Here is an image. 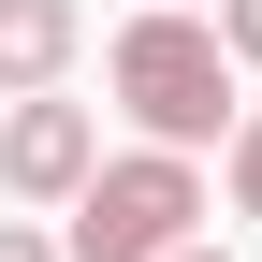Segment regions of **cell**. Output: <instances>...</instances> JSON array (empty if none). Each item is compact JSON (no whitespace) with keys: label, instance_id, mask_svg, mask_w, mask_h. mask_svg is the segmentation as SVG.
Returning <instances> with one entry per match:
<instances>
[{"label":"cell","instance_id":"8","mask_svg":"<svg viewBox=\"0 0 262 262\" xmlns=\"http://www.w3.org/2000/svg\"><path fill=\"white\" fill-rule=\"evenodd\" d=\"M160 262H233V248H204V233H189V248H160Z\"/></svg>","mask_w":262,"mask_h":262},{"label":"cell","instance_id":"2","mask_svg":"<svg viewBox=\"0 0 262 262\" xmlns=\"http://www.w3.org/2000/svg\"><path fill=\"white\" fill-rule=\"evenodd\" d=\"M58 219H73V233H58V262H160V248H189V219H204V160H189V146L88 160Z\"/></svg>","mask_w":262,"mask_h":262},{"label":"cell","instance_id":"7","mask_svg":"<svg viewBox=\"0 0 262 262\" xmlns=\"http://www.w3.org/2000/svg\"><path fill=\"white\" fill-rule=\"evenodd\" d=\"M0 262H58V233H29V219H0Z\"/></svg>","mask_w":262,"mask_h":262},{"label":"cell","instance_id":"5","mask_svg":"<svg viewBox=\"0 0 262 262\" xmlns=\"http://www.w3.org/2000/svg\"><path fill=\"white\" fill-rule=\"evenodd\" d=\"M219 175H233V219H262V102H233V131H219Z\"/></svg>","mask_w":262,"mask_h":262},{"label":"cell","instance_id":"1","mask_svg":"<svg viewBox=\"0 0 262 262\" xmlns=\"http://www.w3.org/2000/svg\"><path fill=\"white\" fill-rule=\"evenodd\" d=\"M102 88L146 146H219L233 131V44L204 29V0H131V29L102 44Z\"/></svg>","mask_w":262,"mask_h":262},{"label":"cell","instance_id":"4","mask_svg":"<svg viewBox=\"0 0 262 262\" xmlns=\"http://www.w3.org/2000/svg\"><path fill=\"white\" fill-rule=\"evenodd\" d=\"M88 58V15L73 0H0V102H15V88H58Z\"/></svg>","mask_w":262,"mask_h":262},{"label":"cell","instance_id":"3","mask_svg":"<svg viewBox=\"0 0 262 262\" xmlns=\"http://www.w3.org/2000/svg\"><path fill=\"white\" fill-rule=\"evenodd\" d=\"M102 160V131L88 102H58V88H15V117H0V189L15 204H73V175Z\"/></svg>","mask_w":262,"mask_h":262},{"label":"cell","instance_id":"6","mask_svg":"<svg viewBox=\"0 0 262 262\" xmlns=\"http://www.w3.org/2000/svg\"><path fill=\"white\" fill-rule=\"evenodd\" d=\"M204 29L233 44V73H262V0H204Z\"/></svg>","mask_w":262,"mask_h":262}]
</instances>
